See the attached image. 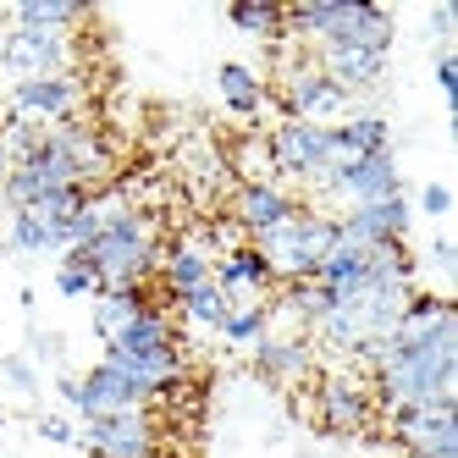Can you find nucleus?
<instances>
[{"label":"nucleus","instance_id":"nucleus-1","mask_svg":"<svg viewBox=\"0 0 458 458\" xmlns=\"http://www.w3.org/2000/svg\"><path fill=\"white\" fill-rule=\"evenodd\" d=\"M370 398L381 414L392 409H420V403H447L458 381V310L447 293H420L370 359Z\"/></svg>","mask_w":458,"mask_h":458},{"label":"nucleus","instance_id":"nucleus-2","mask_svg":"<svg viewBox=\"0 0 458 458\" xmlns=\"http://www.w3.org/2000/svg\"><path fill=\"white\" fill-rule=\"evenodd\" d=\"M287 22V39H299L304 50H332V45H348V50H376L386 55L392 50V22L386 6L376 0H299V6L282 12Z\"/></svg>","mask_w":458,"mask_h":458},{"label":"nucleus","instance_id":"nucleus-3","mask_svg":"<svg viewBox=\"0 0 458 458\" xmlns=\"http://www.w3.org/2000/svg\"><path fill=\"white\" fill-rule=\"evenodd\" d=\"M160 221L149 210H122L116 221H106V233L83 243V259L94 266V282L100 293L111 287H149V276L160 271Z\"/></svg>","mask_w":458,"mask_h":458},{"label":"nucleus","instance_id":"nucleus-4","mask_svg":"<svg viewBox=\"0 0 458 458\" xmlns=\"http://www.w3.org/2000/svg\"><path fill=\"white\" fill-rule=\"evenodd\" d=\"M332 243H337V216L310 210V205H299L282 226H271L266 238H254V249L266 254L276 287L282 282H315V271H320V259L332 254Z\"/></svg>","mask_w":458,"mask_h":458},{"label":"nucleus","instance_id":"nucleus-5","mask_svg":"<svg viewBox=\"0 0 458 458\" xmlns=\"http://www.w3.org/2000/svg\"><path fill=\"white\" fill-rule=\"evenodd\" d=\"M271 149V172L276 182L293 177L304 182L310 193H320L326 182L337 177V144H332V127H310V122H276L266 133Z\"/></svg>","mask_w":458,"mask_h":458},{"label":"nucleus","instance_id":"nucleus-6","mask_svg":"<svg viewBox=\"0 0 458 458\" xmlns=\"http://www.w3.org/2000/svg\"><path fill=\"white\" fill-rule=\"evenodd\" d=\"M403 193V177H398V155L392 149H376V155H359L348 166L326 182L315 199H304L310 210H326V216H343V210H359V205H381V199H398Z\"/></svg>","mask_w":458,"mask_h":458},{"label":"nucleus","instance_id":"nucleus-7","mask_svg":"<svg viewBox=\"0 0 458 458\" xmlns=\"http://www.w3.org/2000/svg\"><path fill=\"white\" fill-rule=\"evenodd\" d=\"M72 72V34H45V28H0V78L34 83V78H61Z\"/></svg>","mask_w":458,"mask_h":458},{"label":"nucleus","instance_id":"nucleus-8","mask_svg":"<svg viewBox=\"0 0 458 458\" xmlns=\"http://www.w3.org/2000/svg\"><path fill=\"white\" fill-rule=\"evenodd\" d=\"M89 106V89L78 72H61V78H34V83H12L6 89V116L28 122V127H67L83 122Z\"/></svg>","mask_w":458,"mask_h":458},{"label":"nucleus","instance_id":"nucleus-9","mask_svg":"<svg viewBox=\"0 0 458 458\" xmlns=\"http://www.w3.org/2000/svg\"><path fill=\"white\" fill-rule=\"evenodd\" d=\"M78 447L89 458H160V420H155V409L89 420L78 431Z\"/></svg>","mask_w":458,"mask_h":458},{"label":"nucleus","instance_id":"nucleus-10","mask_svg":"<svg viewBox=\"0 0 458 458\" xmlns=\"http://www.w3.org/2000/svg\"><path fill=\"white\" fill-rule=\"evenodd\" d=\"M315 420L326 437H365L376 425V398H370V381L359 376H326L315 392Z\"/></svg>","mask_w":458,"mask_h":458},{"label":"nucleus","instance_id":"nucleus-11","mask_svg":"<svg viewBox=\"0 0 458 458\" xmlns=\"http://www.w3.org/2000/svg\"><path fill=\"white\" fill-rule=\"evenodd\" d=\"M386 431L403 453H458V398L420 403V409H392Z\"/></svg>","mask_w":458,"mask_h":458},{"label":"nucleus","instance_id":"nucleus-12","mask_svg":"<svg viewBox=\"0 0 458 458\" xmlns=\"http://www.w3.org/2000/svg\"><path fill=\"white\" fill-rule=\"evenodd\" d=\"M210 276H216V287L226 293V304H233V310H243V304H271V293H276V276L266 266V254H259L249 238L233 243V249H221Z\"/></svg>","mask_w":458,"mask_h":458},{"label":"nucleus","instance_id":"nucleus-13","mask_svg":"<svg viewBox=\"0 0 458 458\" xmlns=\"http://www.w3.org/2000/svg\"><path fill=\"white\" fill-rule=\"evenodd\" d=\"M409 193L398 199H381V205H359V210H343L337 216V238L343 243H359V249H381V243H409Z\"/></svg>","mask_w":458,"mask_h":458},{"label":"nucleus","instance_id":"nucleus-14","mask_svg":"<svg viewBox=\"0 0 458 458\" xmlns=\"http://www.w3.org/2000/svg\"><path fill=\"white\" fill-rule=\"evenodd\" d=\"M127 409H149L139 398V386L127 381L111 359H100V365H89L78 376V398H72V414L89 425V420H106V414H127Z\"/></svg>","mask_w":458,"mask_h":458},{"label":"nucleus","instance_id":"nucleus-15","mask_svg":"<svg viewBox=\"0 0 458 458\" xmlns=\"http://www.w3.org/2000/svg\"><path fill=\"white\" fill-rule=\"evenodd\" d=\"M299 205H304V199H299L287 182H238V188H233V221H238V233H243L249 243L266 238L271 226H282Z\"/></svg>","mask_w":458,"mask_h":458},{"label":"nucleus","instance_id":"nucleus-16","mask_svg":"<svg viewBox=\"0 0 458 458\" xmlns=\"http://www.w3.org/2000/svg\"><path fill=\"white\" fill-rule=\"evenodd\" d=\"M216 254L199 243V238H172L166 249H160V287H166V299L177 304V299H188V293H199V287H210L216 276Z\"/></svg>","mask_w":458,"mask_h":458},{"label":"nucleus","instance_id":"nucleus-17","mask_svg":"<svg viewBox=\"0 0 458 458\" xmlns=\"http://www.w3.org/2000/svg\"><path fill=\"white\" fill-rule=\"evenodd\" d=\"M310 365H315V359H310V343H304V337H271V332H266V337L254 343V370L266 376L271 386L304 381Z\"/></svg>","mask_w":458,"mask_h":458},{"label":"nucleus","instance_id":"nucleus-18","mask_svg":"<svg viewBox=\"0 0 458 458\" xmlns=\"http://www.w3.org/2000/svg\"><path fill=\"white\" fill-rule=\"evenodd\" d=\"M216 89H221V106L233 116H243V122H254L259 111L271 106L266 78H259L254 67H243V61H221V67H216Z\"/></svg>","mask_w":458,"mask_h":458},{"label":"nucleus","instance_id":"nucleus-19","mask_svg":"<svg viewBox=\"0 0 458 458\" xmlns=\"http://www.w3.org/2000/svg\"><path fill=\"white\" fill-rule=\"evenodd\" d=\"M177 343H182L177 320L160 310V304H149L144 315H133V320L122 326L116 343H106V353H155V348H177Z\"/></svg>","mask_w":458,"mask_h":458},{"label":"nucleus","instance_id":"nucleus-20","mask_svg":"<svg viewBox=\"0 0 458 458\" xmlns=\"http://www.w3.org/2000/svg\"><path fill=\"white\" fill-rule=\"evenodd\" d=\"M155 299H149V287H111V293H94V337L100 343H116L122 337V326L144 315Z\"/></svg>","mask_w":458,"mask_h":458},{"label":"nucleus","instance_id":"nucleus-21","mask_svg":"<svg viewBox=\"0 0 458 458\" xmlns=\"http://www.w3.org/2000/svg\"><path fill=\"white\" fill-rule=\"evenodd\" d=\"M83 17L89 12L78 6V0H17V6L6 12V22H17V28H45V34H72Z\"/></svg>","mask_w":458,"mask_h":458},{"label":"nucleus","instance_id":"nucleus-22","mask_svg":"<svg viewBox=\"0 0 458 458\" xmlns=\"http://www.w3.org/2000/svg\"><path fill=\"white\" fill-rule=\"evenodd\" d=\"M282 12L287 6H276V0H233V6H226V22L254 34V39H266V45H276V39H287Z\"/></svg>","mask_w":458,"mask_h":458},{"label":"nucleus","instance_id":"nucleus-23","mask_svg":"<svg viewBox=\"0 0 458 458\" xmlns=\"http://www.w3.org/2000/svg\"><path fill=\"white\" fill-rule=\"evenodd\" d=\"M266 332H271V304H243V310H233V315L221 320L216 337H221L226 348H254Z\"/></svg>","mask_w":458,"mask_h":458},{"label":"nucleus","instance_id":"nucleus-24","mask_svg":"<svg viewBox=\"0 0 458 458\" xmlns=\"http://www.w3.org/2000/svg\"><path fill=\"white\" fill-rule=\"evenodd\" d=\"M177 315H182L188 326H199V332H221V320L233 315V304H226V293L210 282V287H199V293H188V299H177Z\"/></svg>","mask_w":458,"mask_h":458},{"label":"nucleus","instance_id":"nucleus-25","mask_svg":"<svg viewBox=\"0 0 458 458\" xmlns=\"http://www.w3.org/2000/svg\"><path fill=\"white\" fill-rule=\"evenodd\" d=\"M55 293H61V299H94V293H100V282H94V266L83 259V249L61 254V266H55Z\"/></svg>","mask_w":458,"mask_h":458},{"label":"nucleus","instance_id":"nucleus-26","mask_svg":"<svg viewBox=\"0 0 458 458\" xmlns=\"http://www.w3.org/2000/svg\"><path fill=\"white\" fill-rule=\"evenodd\" d=\"M0 376H6V386L17 392V398H39V376H34V365H28L22 353L0 359Z\"/></svg>","mask_w":458,"mask_h":458},{"label":"nucleus","instance_id":"nucleus-27","mask_svg":"<svg viewBox=\"0 0 458 458\" xmlns=\"http://www.w3.org/2000/svg\"><path fill=\"white\" fill-rule=\"evenodd\" d=\"M34 431H39L45 442H55V447H67V442H78V431H72V420H61V414H39V420H34Z\"/></svg>","mask_w":458,"mask_h":458},{"label":"nucleus","instance_id":"nucleus-28","mask_svg":"<svg viewBox=\"0 0 458 458\" xmlns=\"http://www.w3.org/2000/svg\"><path fill=\"white\" fill-rule=\"evenodd\" d=\"M437 83L447 94V106H458V55L453 50H437Z\"/></svg>","mask_w":458,"mask_h":458},{"label":"nucleus","instance_id":"nucleus-29","mask_svg":"<svg viewBox=\"0 0 458 458\" xmlns=\"http://www.w3.org/2000/svg\"><path fill=\"white\" fill-rule=\"evenodd\" d=\"M420 210L431 216V221H442V216L453 210V193H447L442 182H431V188H420Z\"/></svg>","mask_w":458,"mask_h":458},{"label":"nucleus","instance_id":"nucleus-30","mask_svg":"<svg viewBox=\"0 0 458 458\" xmlns=\"http://www.w3.org/2000/svg\"><path fill=\"white\" fill-rule=\"evenodd\" d=\"M453 22H458V6H437V12H431V34L442 39V50H447V39H453Z\"/></svg>","mask_w":458,"mask_h":458},{"label":"nucleus","instance_id":"nucleus-31","mask_svg":"<svg viewBox=\"0 0 458 458\" xmlns=\"http://www.w3.org/2000/svg\"><path fill=\"white\" fill-rule=\"evenodd\" d=\"M431 259H437L442 271H453V259H458V249H453L447 238H437V243H431Z\"/></svg>","mask_w":458,"mask_h":458},{"label":"nucleus","instance_id":"nucleus-32","mask_svg":"<svg viewBox=\"0 0 458 458\" xmlns=\"http://www.w3.org/2000/svg\"><path fill=\"white\" fill-rule=\"evenodd\" d=\"M403 458H458V453H403Z\"/></svg>","mask_w":458,"mask_h":458},{"label":"nucleus","instance_id":"nucleus-33","mask_svg":"<svg viewBox=\"0 0 458 458\" xmlns=\"http://www.w3.org/2000/svg\"><path fill=\"white\" fill-rule=\"evenodd\" d=\"M0 458H6V453H0Z\"/></svg>","mask_w":458,"mask_h":458}]
</instances>
